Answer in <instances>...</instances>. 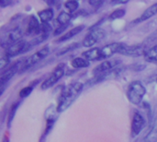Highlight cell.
<instances>
[{
	"label": "cell",
	"mask_w": 157,
	"mask_h": 142,
	"mask_svg": "<svg viewBox=\"0 0 157 142\" xmlns=\"http://www.w3.org/2000/svg\"><path fill=\"white\" fill-rule=\"evenodd\" d=\"M146 93V89L143 83L139 80H135L130 83L127 90V97L131 103L139 105L142 103L143 99Z\"/></svg>",
	"instance_id": "7a4b0ae2"
},
{
	"label": "cell",
	"mask_w": 157,
	"mask_h": 142,
	"mask_svg": "<svg viewBox=\"0 0 157 142\" xmlns=\"http://www.w3.org/2000/svg\"><path fill=\"white\" fill-rule=\"evenodd\" d=\"M147 50L148 48L146 44L144 43H138V44H133V45H128L125 43V45L123 46L120 54L123 55H127V56L138 57L141 55H144Z\"/></svg>",
	"instance_id": "52a82bcc"
},
{
	"label": "cell",
	"mask_w": 157,
	"mask_h": 142,
	"mask_svg": "<svg viewBox=\"0 0 157 142\" xmlns=\"http://www.w3.org/2000/svg\"><path fill=\"white\" fill-rule=\"evenodd\" d=\"M72 67L74 68H85V67H89V61H87L85 58L82 57H75L72 60L71 62Z\"/></svg>",
	"instance_id": "d6986e66"
},
{
	"label": "cell",
	"mask_w": 157,
	"mask_h": 142,
	"mask_svg": "<svg viewBox=\"0 0 157 142\" xmlns=\"http://www.w3.org/2000/svg\"><path fill=\"white\" fill-rule=\"evenodd\" d=\"M144 59L147 62L155 64L157 66V44L149 48L146 51V53L144 55Z\"/></svg>",
	"instance_id": "e0dca14e"
},
{
	"label": "cell",
	"mask_w": 157,
	"mask_h": 142,
	"mask_svg": "<svg viewBox=\"0 0 157 142\" xmlns=\"http://www.w3.org/2000/svg\"><path fill=\"white\" fill-rule=\"evenodd\" d=\"M72 18H73V15L71 13L66 12V11H61L60 14L58 15L56 20L59 23V26L60 25H68Z\"/></svg>",
	"instance_id": "ac0fdd59"
},
{
	"label": "cell",
	"mask_w": 157,
	"mask_h": 142,
	"mask_svg": "<svg viewBox=\"0 0 157 142\" xmlns=\"http://www.w3.org/2000/svg\"><path fill=\"white\" fill-rule=\"evenodd\" d=\"M50 52V48L48 45H45L44 47H42L41 49H40L39 51H37L36 53H34L33 55H31L29 57H28L27 59L24 60L22 67L20 69V73L24 72L26 70H28L29 68H30L31 67H33L34 65H36L37 63H39L40 60H42L43 58H45L48 54Z\"/></svg>",
	"instance_id": "3957f363"
},
{
	"label": "cell",
	"mask_w": 157,
	"mask_h": 142,
	"mask_svg": "<svg viewBox=\"0 0 157 142\" xmlns=\"http://www.w3.org/2000/svg\"><path fill=\"white\" fill-rule=\"evenodd\" d=\"M67 27H68V25H60V26L54 30L53 35H54V36H57L58 34H60V33H62L63 30H65Z\"/></svg>",
	"instance_id": "83f0119b"
},
{
	"label": "cell",
	"mask_w": 157,
	"mask_h": 142,
	"mask_svg": "<svg viewBox=\"0 0 157 142\" xmlns=\"http://www.w3.org/2000/svg\"><path fill=\"white\" fill-rule=\"evenodd\" d=\"M8 63H9V57L6 56V55H4L1 57V60H0V69L4 71L5 68H6V67H7Z\"/></svg>",
	"instance_id": "4316f807"
},
{
	"label": "cell",
	"mask_w": 157,
	"mask_h": 142,
	"mask_svg": "<svg viewBox=\"0 0 157 142\" xmlns=\"http://www.w3.org/2000/svg\"><path fill=\"white\" fill-rule=\"evenodd\" d=\"M39 81H40V79H37V80L33 81L30 85H29V86L23 88V89L19 91V93H18L19 97H20V98H26V97H28V96L32 92V91H33V89H34V86L37 84L36 82H39Z\"/></svg>",
	"instance_id": "7402d4cb"
},
{
	"label": "cell",
	"mask_w": 157,
	"mask_h": 142,
	"mask_svg": "<svg viewBox=\"0 0 157 142\" xmlns=\"http://www.w3.org/2000/svg\"><path fill=\"white\" fill-rule=\"evenodd\" d=\"M38 16L42 23H49L53 18V10L52 8H45L38 12Z\"/></svg>",
	"instance_id": "2e32d148"
},
{
	"label": "cell",
	"mask_w": 157,
	"mask_h": 142,
	"mask_svg": "<svg viewBox=\"0 0 157 142\" xmlns=\"http://www.w3.org/2000/svg\"><path fill=\"white\" fill-rule=\"evenodd\" d=\"M143 142H157V124L149 130V132L144 138Z\"/></svg>",
	"instance_id": "ffe728a7"
},
{
	"label": "cell",
	"mask_w": 157,
	"mask_h": 142,
	"mask_svg": "<svg viewBox=\"0 0 157 142\" xmlns=\"http://www.w3.org/2000/svg\"><path fill=\"white\" fill-rule=\"evenodd\" d=\"M15 3V1H11V0H1L0 1V6L3 8V7H6L7 6H11Z\"/></svg>",
	"instance_id": "f1b7e54d"
},
{
	"label": "cell",
	"mask_w": 157,
	"mask_h": 142,
	"mask_svg": "<svg viewBox=\"0 0 157 142\" xmlns=\"http://www.w3.org/2000/svg\"><path fill=\"white\" fill-rule=\"evenodd\" d=\"M157 15V3L152 5L151 6H149L147 9H145L144 11V13L138 18H136L135 20L132 21V23L134 24H137V23H140V22H143V21H145L149 18H151L152 17Z\"/></svg>",
	"instance_id": "4fadbf2b"
},
{
	"label": "cell",
	"mask_w": 157,
	"mask_h": 142,
	"mask_svg": "<svg viewBox=\"0 0 157 142\" xmlns=\"http://www.w3.org/2000/svg\"><path fill=\"white\" fill-rule=\"evenodd\" d=\"M145 126V119L142 114L139 112H135L132 116V136L137 137Z\"/></svg>",
	"instance_id": "30bf717a"
},
{
	"label": "cell",
	"mask_w": 157,
	"mask_h": 142,
	"mask_svg": "<svg viewBox=\"0 0 157 142\" xmlns=\"http://www.w3.org/2000/svg\"><path fill=\"white\" fill-rule=\"evenodd\" d=\"M85 29V25H79V26H76L75 27L74 29H71L70 30H68L66 33H64L63 36H61L58 40H56L55 42L56 43H63V42H65L71 38H73L74 36L77 35L79 32H81L83 30Z\"/></svg>",
	"instance_id": "5bb4252c"
},
{
	"label": "cell",
	"mask_w": 157,
	"mask_h": 142,
	"mask_svg": "<svg viewBox=\"0 0 157 142\" xmlns=\"http://www.w3.org/2000/svg\"><path fill=\"white\" fill-rule=\"evenodd\" d=\"M23 35V31L19 27H14L8 31H6L1 39V45L4 48H7L12 44L21 41Z\"/></svg>",
	"instance_id": "277c9868"
},
{
	"label": "cell",
	"mask_w": 157,
	"mask_h": 142,
	"mask_svg": "<svg viewBox=\"0 0 157 142\" xmlns=\"http://www.w3.org/2000/svg\"><path fill=\"white\" fill-rule=\"evenodd\" d=\"M78 45H79V43H72V44H70V45H68V46H66V47H64V48H63L62 50H60L59 52H58V55H64V54H67V53H69L70 51H72V50H75V48H77L78 47Z\"/></svg>",
	"instance_id": "d4e9b609"
},
{
	"label": "cell",
	"mask_w": 157,
	"mask_h": 142,
	"mask_svg": "<svg viewBox=\"0 0 157 142\" xmlns=\"http://www.w3.org/2000/svg\"><path fill=\"white\" fill-rule=\"evenodd\" d=\"M105 35H106V31L100 28L89 30L87 35L83 40L82 44L84 47H91L95 45L97 43H98L100 40H102L105 37Z\"/></svg>",
	"instance_id": "ba28073f"
},
{
	"label": "cell",
	"mask_w": 157,
	"mask_h": 142,
	"mask_svg": "<svg viewBox=\"0 0 157 142\" xmlns=\"http://www.w3.org/2000/svg\"><path fill=\"white\" fill-rule=\"evenodd\" d=\"M129 1L128 0H113L111 1V4L113 5H118V4H127Z\"/></svg>",
	"instance_id": "f546056e"
},
{
	"label": "cell",
	"mask_w": 157,
	"mask_h": 142,
	"mask_svg": "<svg viewBox=\"0 0 157 142\" xmlns=\"http://www.w3.org/2000/svg\"><path fill=\"white\" fill-rule=\"evenodd\" d=\"M83 56L87 61H98L101 60V55H100V48L94 47L90 48L87 51L83 53Z\"/></svg>",
	"instance_id": "9a60e30c"
},
{
	"label": "cell",
	"mask_w": 157,
	"mask_h": 142,
	"mask_svg": "<svg viewBox=\"0 0 157 142\" xmlns=\"http://www.w3.org/2000/svg\"><path fill=\"white\" fill-rule=\"evenodd\" d=\"M40 24L39 23L38 18L34 16L31 15L29 18L28 24H27V28L25 30L26 35H39L40 33Z\"/></svg>",
	"instance_id": "7c38bea8"
},
{
	"label": "cell",
	"mask_w": 157,
	"mask_h": 142,
	"mask_svg": "<svg viewBox=\"0 0 157 142\" xmlns=\"http://www.w3.org/2000/svg\"><path fill=\"white\" fill-rule=\"evenodd\" d=\"M22 65H23V62L21 60H18L15 64H13L10 67L6 68V70H4L2 72L1 77H0V91H1L0 94H3L6 84L13 78V76H15V74L18 70L20 71V69L22 67Z\"/></svg>",
	"instance_id": "5b68a950"
},
{
	"label": "cell",
	"mask_w": 157,
	"mask_h": 142,
	"mask_svg": "<svg viewBox=\"0 0 157 142\" xmlns=\"http://www.w3.org/2000/svg\"><path fill=\"white\" fill-rule=\"evenodd\" d=\"M19 104H20V102H17V103H13L12 106H11V108H10V110H9V112H8V116H7V128H8L11 127L12 121H13V119L15 117L16 112H17Z\"/></svg>",
	"instance_id": "44dd1931"
},
{
	"label": "cell",
	"mask_w": 157,
	"mask_h": 142,
	"mask_svg": "<svg viewBox=\"0 0 157 142\" xmlns=\"http://www.w3.org/2000/svg\"><path fill=\"white\" fill-rule=\"evenodd\" d=\"M40 142H44V141H40Z\"/></svg>",
	"instance_id": "1f68e13d"
},
{
	"label": "cell",
	"mask_w": 157,
	"mask_h": 142,
	"mask_svg": "<svg viewBox=\"0 0 157 142\" xmlns=\"http://www.w3.org/2000/svg\"><path fill=\"white\" fill-rule=\"evenodd\" d=\"M27 43H28L26 41L21 40V41H19V42L12 44L11 46L7 47L6 49L5 55L10 58V57L16 56L17 55H20L22 53H26L27 52Z\"/></svg>",
	"instance_id": "8fae6325"
},
{
	"label": "cell",
	"mask_w": 157,
	"mask_h": 142,
	"mask_svg": "<svg viewBox=\"0 0 157 142\" xmlns=\"http://www.w3.org/2000/svg\"><path fill=\"white\" fill-rule=\"evenodd\" d=\"M125 43H112L109 44H107L100 48V55H101V60L106 59L109 56H111L113 54H120L121 49Z\"/></svg>",
	"instance_id": "9c48e42d"
},
{
	"label": "cell",
	"mask_w": 157,
	"mask_h": 142,
	"mask_svg": "<svg viewBox=\"0 0 157 142\" xmlns=\"http://www.w3.org/2000/svg\"><path fill=\"white\" fill-rule=\"evenodd\" d=\"M63 75H64V64L61 63L54 68V70L50 75V77L42 82L40 89L44 91L50 89L51 87L55 85L58 82V80L63 78Z\"/></svg>",
	"instance_id": "8992f818"
},
{
	"label": "cell",
	"mask_w": 157,
	"mask_h": 142,
	"mask_svg": "<svg viewBox=\"0 0 157 142\" xmlns=\"http://www.w3.org/2000/svg\"><path fill=\"white\" fill-rule=\"evenodd\" d=\"M88 4L93 8L98 9V8H100L104 5V1L103 0H88Z\"/></svg>",
	"instance_id": "484cf974"
},
{
	"label": "cell",
	"mask_w": 157,
	"mask_h": 142,
	"mask_svg": "<svg viewBox=\"0 0 157 142\" xmlns=\"http://www.w3.org/2000/svg\"><path fill=\"white\" fill-rule=\"evenodd\" d=\"M64 6L69 10V13H73L77 10L79 3L76 0H68L64 3Z\"/></svg>",
	"instance_id": "603a6c76"
},
{
	"label": "cell",
	"mask_w": 157,
	"mask_h": 142,
	"mask_svg": "<svg viewBox=\"0 0 157 142\" xmlns=\"http://www.w3.org/2000/svg\"><path fill=\"white\" fill-rule=\"evenodd\" d=\"M84 88L83 83L81 82H75L71 83L67 87H65L59 97L58 104H57V112L63 113L66 109H68L72 103L76 100V98L79 96V94L82 92Z\"/></svg>",
	"instance_id": "6da1fadb"
},
{
	"label": "cell",
	"mask_w": 157,
	"mask_h": 142,
	"mask_svg": "<svg viewBox=\"0 0 157 142\" xmlns=\"http://www.w3.org/2000/svg\"><path fill=\"white\" fill-rule=\"evenodd\" d=\"M126 14V10L124 8H119V9H115L109 16V18L110 20H115L118 18H121L124 15Z\"/></svg>",
	"instance_id": "cb8c5ba5"
},
{
	"label": "cell",
	"mask_w": 157,
	"mask_h": 142,
	"mask_svg": "<svg viewBox=\"0 0 157 142\" xmlns=\"http://www.w3.org/2000/svg\"><path fill=\"white\" fill-rule=\"evenodd\" d=\"M2 142H9L8 134H7V133H6V134H5V136H4V138H3V141Z\"/></svg>",
	"instance_id": "4dcf8cb0"
}]
</instances>
